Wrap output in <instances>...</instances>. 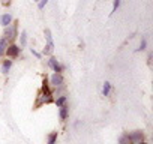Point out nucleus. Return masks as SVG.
<instances>
[{"mask_svg": "<svg viewBox=\"0 0 153 144\" xmlns=\"http://www.w3.org/2000/svg\"><path fill=\"white\" fill-rule=\"evenodd\" d=\"M3 38L6 39V41H14L15 38H17V26L14 24V26H8V27H5V33H3Z\"/></svg>", "mask_w": 153, "mask_h": 144, "instance_id": "obj_1", "label": "nucleus"}, {"mask_svg": "<svg viewBox=\"0 0 153 144\" xmlns=\"http://www.w3.org/2000/svg\"><path fill=\"white\" fill-rule=\"evenodd\" d=\"M20 47L18 45H14V44H11V45H8L6 47V50H5V54H8V57L9 59H15V57H18L20 56Z\"/></svg>", "mask_w": 153, "mask_h": 144, "instance_id": "obj_2", "label": "nucleus"}, {"mask_svg": "<svg viewBox=\"0 0 153 144\" xmlns=\"http://www.w3.org/2000/svg\"><path fill=\"white\" fill-rule=\"evenodd\" d=\"M50 84H51L53 87H59V86H63V84H65L63 75H62V74H57V72H54V74L51 75V78H50Z\"/></svg>", "mask_w": 153, "mask_h": 144, "instance_id": "obj_3", "label": "nucleus"}, {"mask_svg": "<svg viewBox=\"0 0 153 144\" xmlns=\"http://www.w3.org/2000/svg\"><path fill=\"white\" fill-rule=\"evenodd\" d=\"M128 135H129V140H131L132 144H137V143L144 140V132L143 131H134V132H129Z\"/></svg>", "mask_w": 153, "mask_h": 144, "instance_id": "obj_4", "label": "nucleus"}, {"mask_svg": "<svg viewBox=\"0 0 153 144\" xmlns=\"http://www.w3.org/2000/svg\"><path fill=\"white\" fill-rule=\"evenodd\" d=\"M48 66H50L54 72H57V74H60V72L63 71V66L57 62V59H56V57H51V59L48 60Z\"/></svg>", "mask_w": 153, "mask_h": 144, "instance_id": "obj_5", "label": "nucleus"}, {"mask_svg": "<svg viewBox=\"0 0 153 144\" xmlns=\"http://www.w3.org/2000/svg\"><path fill=\"white\" fill-rule=\"evenodd\" d=\"M68 114H69V107L65 104V105H62V107H60V111H59L60 120H62V122H65V120L68 119Z\"/></svg>", "mask_w": 153, "mask_h": 144, "instance_id": "obj_6", "label": "nucleus"}, {"mask_svg": "<svg viewBox=\"0 0 153 144\" xmlns=\"http://www.w3.org/2000/svg\"><path fill=\"white\" fill-rule=\"evenodd\" d=\"M0 23H2L3 27H8V26L12 23V15H11V14H5V15H2V18H0Z\"/></svg>", "mask_w": 153, "mask_h": 144, "instance_id": "obj_7", "label": "nucleus"}, {"mask_svg": "<svg viewBox=\"0 0 153 144\" xmlns=\"http://www.w3.org/2000/svg\"><path fill=\"white\" fill-rule=\"evenodd\" d=\"M66 101H68V96L66 95H60V96H57V99H54V104L57 105V108H60L62 105L66 104Z\"/></svg>", "mask_w": 153, "mask_h": 144, "instance_id": "obj_8", "label": "nucleus"}, {"mask_svg": "<svg viewBox=\"0 0 153 144\" xmlns=\"http://www.w3.org/2000/svg\"><path fill=\"white\" fill-rule=\"evenodd\" d=\"M11 68H12V60H9V59H8V60H5V62H3V65H2V72L6 75L8 72H9V69H11Z\"/></svg>", "mask_w": 153, "mask_h": 144, "instance_id": "obj_9", "label": "nucleus"}, {"mask_svg": "<svg viewBox=\"0 0 153 144\" xmlns=\"http://www.w3.org/2000/svg\"><path fill=\"white\" fill-rule=\"evenodd\" d=\"M119 144H132L131 140H129V135L128 134H123L119 137Z\"/></svg>", "mask_w": 153, "mask_h": 144, "instance_id": "obj_10", "label": "nucleus"}, {"mask_svg": "<svg viewBox=\"0 0 153 144\" xmlns=\"http://www.w3.org/2000/svg\"><path fill=\"white\" fill-rule=\"evenodd\" d=\"M6 47H8V41H6L5 38H2V39H0V56H3V54H5Z\"/></svg>", "mask_w": 153, "mask_h": 144, "instance_id": "obj_11", "label": "nucleus"}, {"mask_svg": "<svg viewBox=\"0 0 153 144\" xmlns=\"http://www.w3.org/2000/svg\"><path fill=\"white\" fill-rule=\"evenodd\" d=\"M110 92H111V84H110L108 81H105V84H104V87H102V95H104V96H108Z\"/></svg>", "mask_w": 153, "mask_h": 144, "instance_id": "obj_12", "label": "nucleus"}, {"mask_svg": "<svg viewBox=\"0 0 153 144\" xmlns=\"http://www.w3.org/2000/svg\"><path fill=\"white\" fill-rule=\"evenodd\" d=\"M56 143H57V132H51V134L48 135L47 144H56Z\"/></svg>", "mask_w": 153, "mask_h": 144, "instance_id": "obj_13", "label": "nucleus"}, {"mask_svg": "<svg viewBox=\"0 0 153 144\" xmlns=\"http://www.w3.org/2000/svg\"><path fill=\"white\" fill-rule=\"evenodd\" d=\"M45 39H47V44H48V45H54V44H53V38H51V32H50L48 29L45 30Z\"/></svg>", "mask_w": 153, "mask_h": 144, "instance_id": "obj_14", "label": "nucleus"}, {"mask_svg": "<svg viewBox=\"0 0 153 144\" xmlns=\"http://www.w3.org/2000/svg\"><path fill=\"white\" fill-rule=\"evenodd\" d=\"M20 42H21V47H26V44H27V33H26V32H21Z\"/></svg>", "mask_w": 153, "mask_h": 144, "instance_id": "obj_15", "label": "nucleus"}, {"mask_svg": "<svg viewBox=\"0 0 153 144\" xmlns=\"http://www.w3.org/2000/svg\"><path fill=\"white\" fill-rule=\"evenodd\" d=\"M53 47H54V45H48V44H47L45 48H44V54H45V56H50V54L53 53Z\"/></svg>", "mask_w": 153, "mask_h": 144, "instance_id": "obj_16", "label": "nucleus"}, {"mask_svg": "<svg viewBox=\"0 0 153 144\" xmlns=\"http://www.w3.org/2000/svg\"><path fill=\"white\" fill-rule=\"evenodd\" d=\"M146 47H147V41L143 38L141 39V42H140V47H138V51H144L146 50Z\"/></svg>", "mask_w": 153, "mask_h": 144, "instance_id": "obj_17", "label": "nucleus"}, {"mask_svg": "<svg viewBox=\"0 0 153 144\" xmlns=\"http://www.w3.org/2000/svg\"><path fill=\"white\" fill-rule=\"evenodd\" d=\"M119 6H120V0H114V5H113V12H111V14H114V12H117V9H119Z\"/></svg>", "mask_w": 153, "mask_h": 144, "instance_id": "obj_18", "label": "nucleus"}, {"mask_svg": "<svg viewBox=\"0 0 153 144\" xmlns=\"http://www.w3.org/2000/svg\"><path fill=\"white\" fill-rule=\"evenodd\" d=\"M47 2H48V0H39V3H38V8H39V9H44V6L47 5Z\"/></svg>", "mask_w": 153, "mask_h": 144, "instance_id": "obj_19", "label": "nucleus"}, {"mask_svg": "<svg viewBox=\"0 0 153 144\" xmlns=\"http://www.w3.org/2000/svg\"><path fill=\"white\" fill-rule=\"evenodd\" d=\"M32 54H33V56H36V57H38V59H39V57H41V54H39V53H38V51H36V50H33V48H32Z\"/></svg>", "mask_w": 153, "mask_h": 144, "instance_id": "obj_20", "label": "nucleus"}, {"mask_svg": "<svg viewBox=\"0 0 153 144\" xmlns=\"http://www.w3.org/2000/svg\"><path fill=\"white\" fill-rule=\"evenodd\" d=\"M2 3H3L5 6H8V5L11 3V0H2Z\"/></svg>", "mask_w": 153, "mask_h": 144, "instance_id": "obj_21", "label": "nucleus"}, {"mask_svg": "<svg viewBox=\"0 0 153 144\" xmlns=\"http://www.w3.org/2000/svg\"><path fill=\"white\" fill-rule=\"evenodd\" d=\"M137 144H147V143H146V141L143 140V141H140V143H137Z\"/></svg>", "mask_w": 153, "mask_h": 144, "instance_id": "obj_22", "label": "nucleus"}]
</instances>
